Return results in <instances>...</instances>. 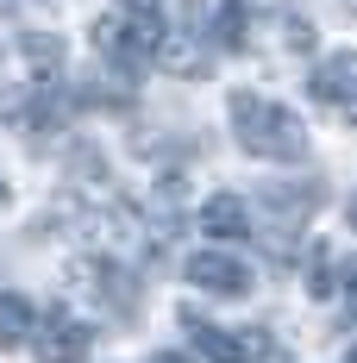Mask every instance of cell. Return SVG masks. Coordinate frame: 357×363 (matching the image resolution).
<instances>
[{"instance_id": "1", "label": "cell", "mask_w": 357, "mask_h": 363, "mask_svg": "<svg viewBox=\"0 0 357 363\" xmlns=\"http://www.w3.org/2000/svg\"><path fill=\"white\" fill-rule=\"evenodd\" d=\"M226 113H232V132H238V145H245L251 157H270V163H295V157H307V125H301L282 101H263V94L238 88Z\"/></svg>"}, {"instance_id": "2", "label": "cell", "mask_w": 357, "mask_h": 363, "mask_svg": "<svg viewBox=\"0 0 357 363\" xmlns=\"http://www.w3.org/2000/svg\"><path fill=\"white\" fill-rule=\"evenodd\" d=\"M157 44H163L157 13H113V19L94 26V50L107 63H119V69H138L144 57H157Z\"/></svg>"}, {"instance_id": "3", "label": "cell", "mask_w": 357, "mask_h": 363, "mask_svg": "<svg viewBox=\"0 0 357 363\" xmlns=\"http://www.w3.org/2000/svg\"><path fill=\"white\" fill-rule=\"evenodd\" d=\"M314 101L326 113H339L345 125H357V50H332L314 69Z\"/></svg>"}, {"instance_id": "4", "label": "cell", "mask_w": 357, "mask_h": 363, "mask_svg": "<svg viewBox=\"0 0 357 363\" xmlns=\"http://www.w3.org/2000/svg\"><path fill=\"white\" fill-rule=\"evenodd\" d=\"M88 345H94V332L82 326L75 313H44V320L32 326L38 363H82V357H88Z\"/></svg>"}, {"instance_id": "5", "label": "cell", "mask_w": 357, "mask_h": 363, "mask_svg": "<svg viewBox=\"0 0 357 363\" xmlns=\"http://www.w3.org/2000/svg\"><path fill=\"white\" fill-rule=\"evenodd\" d=\"M188 332H194V351L214 357V363H257V357H270V338H263L257 326L226 332V326H201V320H188Z\"/></svg>"}, {"instance_id": "6", "label": "cell", "mask_w": 357, "mask_h": 363, "mask_svg": "<svg viewBox=\"0 0 357 363\" xmlns=\"http://www.w3.org/2000/svg\"><path fill=\"white\" fill-rule=\"evenodd\" d=\"M188 282L194 289H207V294H251V263H238L232 251H201V257H188Z\"/></svg>"}, {"instance_id": "7", "label": "cell", "mask_w": 357, "mask_h": 363, "mask_svg": "<svg viewBox=\"0 0 357 363\" xmlns=\"http://www.w3.org/2000/svg\"><path fill=\"white\" fill-rule=\"evenodd\" d=\"M201 232L219 238V245H238V238H251V207L238 194H214V201L201 207Z\"/></svg>"}, {"instance_id": "8", "label": "cell", "mask_w": 357, "mask_h": 363, "mask_svg": "<svg viewBox=\"0 0 357 363\" xmlns=\"http://www.w3.org/2000/svg\"><path fill=\"white\" fill-rule=\"evenodd\" d=\"M32 301L26 294H0V351H13V345H26L32 338Z\"/></svg>"}, {"instance_id": "9", "label": "cell", "mask_w": 357, "mask_h": 363, "mask_svg": "<svg viewBox=\"0 0 357 363\" xmlns=\"http://www.w3.org/2000/svg\"><path fill=\"white\" fill-rule=\"evenodd\" d=\"M157 57H163V69H176V75H207V50L194 38H163Z\"/></svg>"}, {"instance_id": "10", "label": "cell", "mask_w": 357, "mask_h": 363, "mask_svg": "<svg viewBox=\"0 0 357 363\" xmlns=\"http://www.w3.org/2000/svg\"><path fill=\"white\" fill-rule=\"evenodd\" d=\"M245 32H251V6L245 0H226L219 6V44H245Z\"/></svg>"}, {"instance_id": "11", "label": "cell", "mask_w": 357, "mask_h": 363, "mask_svg": "<svg viewBox=\"0 0 357 363\" xmlns=\"http://www.w3.org/2000/svg\"><path fill=\"white\" fill-rule=\"evenodd\" d=\"M26 57L38 63V75H50L57 63H63V44H57V38H44V32H38V38H26Z\"/></svg>"}, {"instance_id": "12", "label": "cell", "mask_w": 357, "mask_h": 363, "mask_svg": "<svg viewBox=\"0 0 357 363\" xmlns=\"http://www.w3.org/2000/svg\"><path fill=\"white\" fill-rule=\"evenodd\" d=\"M332 276H339V263H332V257H314V276H307V289H314V294H332V289H339Z\"/></svg>"}, {"instance_id": "13", "label": "cell", "mask_w": 357, "mask_h": 363, "mask_svg": "<svg viewBox=\"0 0 357 363\" xmlns=\"http://www.w3.org/2000/svg\"><path fill=\"white\" fill-rule=\"evenodd\" d=\"M163 0H119V13H157Z\"/></svg>"}, {"instance_id": "14", "label": "cell", "mask_w": 357, "mask_h": 363, "mask_svg": "<svg viewBox=\"0 0 357 363\" xmlns=\"http://www.w3.org/2000/svg\"><path fill=\"white\" fill-rule=\"evenodd\" d=\"M6 194H13V188H6V182H0V207H6Z\"/></svg>"}, {"instance_id": "15", "label": "cell", "mask_w": 357, "mask_h": 363, "mask_svg": "<svg viewBox=\"0 0 357 363\" xmlns=\"http://www.w3.org/2000/svg\"><path fill=\"white\" fill-rule=\"evenodd\" d=\"M6 6H19V0H0V13H6Z\"/></svg>"}, {"instance_id": "16", "label": "cell", "mask_w": 357, "mask_h": 363, "mask_svg": "<svg viewBox=\"0 0 357 363\" xmlns=\"http://www.w3.org/2000/svg\"><path fill=\"white\" fill-rule=\"evenodd\" d=\"M157 363H182V357H157Z\"/></svg>"}, {"instance_id": "17", "label": "cell", "mask_w": 357, "mask_h": 363, "mask_svg": "<svg viewBox=\"0 0 357 363\" xmlns=\"http://www.w3.org/2000/svg\"><path fill=\"white\" fill-rule=\"evenodd\" d=\"M345 6H351V13H357V0H345Z\"/></svg>"}, {"instance_id": "18", "label": "cell", "mask_w": 357, "mask_h": 363, "mask_svg": "<svg viewBox=\"0 0 357 363\" xmlns=\"http://www.w3.org/2000/svg\"><path fill=\"white\" fill-rule=\"evenodd\" d=\"M351 363H357V351H351Z\"/></svg>"}]
</instances>
